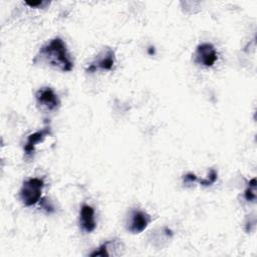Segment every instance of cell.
Here are the masks:
<instances>
[{
	"mask_svg": "<svg viewBox=\"0 0 257 257\" xmlns=\"http://www.w3.org/2000/svg\"><path fill=\"white\" fill-rule=\"evenodd\" d=\"M33 63H45L62 72H69L73 69V61L67 46L60 37H54L43 45L35 55Z\"/></svg>",
	"mask_w": 257,
	"mask_h": 257,
	"instance_id": "6da1fadb",
	"label": "cell"
},
{
	"mask_svg": "<svg viewBox=\"0 0 257 257\" xmlns=\"http://www.w3.org/2000/svg\"><path fill=\"white\" fill-rule=\"evenodd\" d=\"M42 178H29L25 180L19 191V199L25 207L35 205L41 200L42 190L44 188Z\"/></svg>",
	"mask_w": 257,
	"mask_h": 257,
	"instance_id": "7a4b0ae2",
	"label": "cell"
},
{
	"mask_svg": "<svg viewBox=\"0 0 257 257\" xmlns=\"http://www.w3.org/2000/svg\"><path fill=\"white\" fill-rule=\"evenodd\" d=\"M35 98L38 107L45 111L57 110L61 104V101L56 92L49 86L41 87L35 93Z\"/></svg>",
	"mask_w": 257,
	"mask_h": 257,
	"instance_id": "3957f363",
	"label": "cell"
},
{
	"mask_svg": "<svg viewBox=\"0 0 257 257\" xmlns=\"http://www.w3.org/2000/svg\"><path fill=\"white\" fill-rule=\"evenodd\" d=\"M218 59V53L212 43L204 42L197 46L194 53V61L197 64L211 67Z\"/></svg>",
	"mask_w": 257,
	"mask_h": 257,
	"instance_id": "277c9868",
	"label": "cell"
},
{
	"mask_svg": "<svg viewBox=\"0 0 257 257\" xmlns=\"http://www.w3.org/2000/svg\"><path fill=\"white\" fill-rule=\"evenodd\" d=\"M115 62V54L111 48L103 49L86 67L85 71L92 73L97 70H110Z\"/></svg>",
	"mask_w": 257,
	"mask_h": 257,
	"instance_id": "5b68a950",
	"label": "cell"
},
{
	"mask_svg": "<svg viewBox=\"0 0 257 257\" xmlns=\"http://www.w3.org/2000/svg\"><path fill=\"white\" fill-rule=\"evenodd\" d=\"M151 222V216L143 210H133L126 223V230L132 234H140Z\"/></svg>",
	"mask_w": 257,
	"mask_h": 257,
	"instance_id": "8992f818",
	"label": "cell"
},
{
	"mask_svg": "<svg viewBox=\"0 0 257 257\" xmlns=\"http://www.w3.org/2000/svg\"><path fill=\"white\" fill-rule=\"evenodd\" d=\"M49 135H51V126L49 124H46L43 128H41V130H39V131H37V132H35L33 134H30L27 137L25 146L23 148L25 156L27 158L32 157L34 155L35 148H36L37 144L43 142L44 139L46 137H48Z\"/></svg>",
	"mask_w": 257,
	"mask_h": 257,
	"instance_id": "52a82bcc",
	"label": "cell"
},
{
	"mask_svg": "<svg viewBox=\"0 0 257 257\" xmlns=\"http://www.w3.org/2000/svg\"><path fill=\"white\" fill-rule=\"evenodd\" d=\"M79 225L82 231L91 233L96 227L94 218V209L89 205H82L79 211Z\"/></svg>",
	"mask_w": 257,
	"mask_h": 257,
	"instance_id": "ba28073f",
	"label": "cell"
},
{
	"mask_svg": "<svg viewBox=\"0 0 257 257\" xmlns=\"http://www.w3.org/2000/svg\"><path fill=\"white\" fill-rule=\"evenodd\" d=\"M120 248V242L119 240L117 239H113V240H108L104 243H102L98 248H96L94 251H92L91 253H89V256L91 257H95V256H101V257H104V256H110L109 254V249L113 251L117 250ZM114 255H116L114 252H113Z\"/></svg>",
	"mask_w": 257,
	"mask_h": 257,
	"instance_id": "9c48e42d",
	"label": "cell"
},
{
	"mask_svg": "<svg viewBox=\"0 0 257 257\" xmlns=\"http://www.w3.org/2000/svg\"><path fill=\"white\" fill-rule=\"evenodd\" d=\"M244 198L248 202H254L256 200V179L253 178L249 184L247 189L244 192Z\"/></svg>",
	"mask_w": 257,
	"mask_h": 257,
	"instance_id": "30bf717a",
	"label": "cell"
},
{
	"mask_svg": "<svg viewBox=\"0 0 257 257\" xmlns=\"http://www.w3.org/2000/svg\"><path fill=\"white\" fill-rule=\"evenodd\" d=\"M217 177H218V174L217 172L214 170V169H211L207 178L205 179H202V180H199L198 179V183L204 187H209L211 185H213L216 181H217Z\"/></svg>",
	"mask_w": 257,
	"mask_h": 257,
	"instance_id": "8fae6325",
	"label": "cell"
},
{
	"mask_svg": "<svg viewBox=\"0 0 257 257\" xmlns=\"http://www.w3.org/2000/svg\"><path fill=\"white\" fill-rule=\"evenodd\" d=\"M183 182H184V184H191L194 182H198V178L196 177L195 174L188 173L183 177Z\"/></svg>",
	"mask_w": 257,
	"mask_h": 257,
	"instance_id": "7c38bea8",
	"label": "cell"
},
{
	"mask_svg": "<svg viewBox=\"0 0 257 257\" xmlns=\"http://www.w3.org/2000/svg\"><path fill=\"white\" fill-rule=\"evenodd\" d=\"M40 203H41V208L43 209V210H45L47 213H51V212H53L54 210H53V206L50 204V202H48L46 199H41L40 201H39Z\"/></svg>",
	"mask_w": 257,
	"mask_h": 257,
	"instance_id": "4fadbf2b",
	"label": "cell"
},
{
	"mask_svg": "<svg viewBox=\"0 0 257 257\" xmlns=\"http://www.w3.org/2000/svg\"><path fill=\"white\" fill-rule=\"evenodd\" d=\"M25 4H27L28 6H30V7H34V8H38V7H42V6H44V5H46V4H48V2H46V1H32V2H30V1H26L25 2Z\"/></svg>",
	"mask_w": 257,
	"mask_h": 257,
	"instance_id": "5bb4252c",
	"label": "cell"
}]
</instances>
